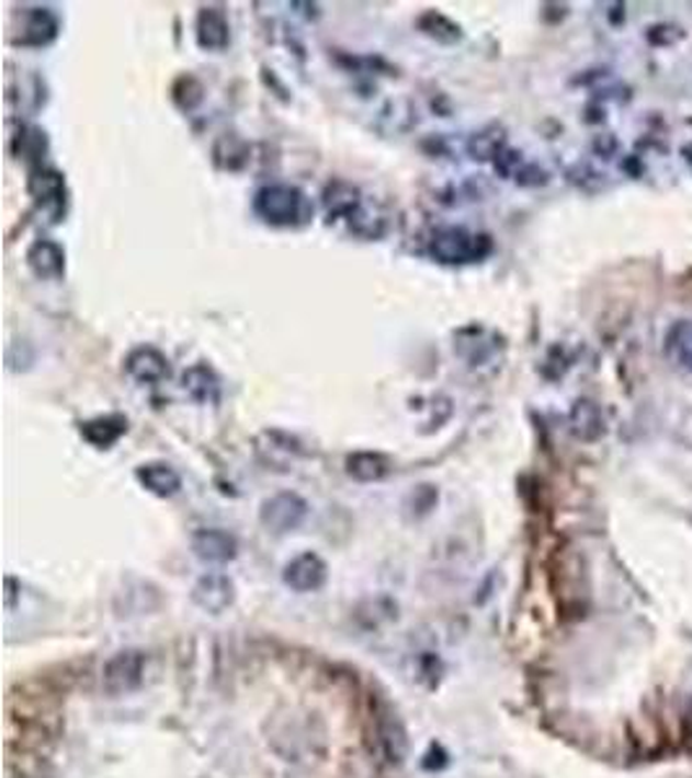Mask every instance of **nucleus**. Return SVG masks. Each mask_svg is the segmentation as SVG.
<instances>
[{
	"mask_svg": "<svg viewBox=\"0 0 692 778\" xmlns=\"http://www.w3.org/2000/svg\"><path fill=\"white\" fill-rule=\"evenodd\" d=\"M254 213L273 226H296L311 216V205L298 188L268 184L254 195Z\"/></svg>",
	"mask_w": 692,
	"mask_h": 778,
	"instance_id": "f257e3e1",
	"label": "nucleus"
},
{
	"mask_svg": "<svg viewBox=\"0 0 692 778\" xmlns=\"http://www.w3.org/2000/svg\"><path fill=\"white\" fill-rule=\"evenodd\" d=\"M428 252L444 266H462V262L483 260L490 252V239L483 234H473L462 226H446L433 234Z\"/></svg>",
	"mask_w": 692,
	"mask_h": 778,
	"instance_id": "f03ea898",
	"label": "nucleus"
},
{
	"mask_svg": "<svg viewBox=\"0 0 692 778\" xmlns=\"http://www.w3.org/2000/svg\"><path fill=\"white\" fill-rule=\"evenodd\" d=\"M146 675V654L140 649H125L117 652L112 659H106L102 685L110 696H125L138 688Z\"/></svg>",
	"mask_w": 692,
	"mask_h": 778,
	"instance_id": "7ed1b4c3",
	"label": "nucleus"
},
{
	"mask_svg": "<svg viewBox=\"0 0 692 778\" xmlns=\"http://www.w3.org/2000/svg\"><path fill=\"white\" fill-rule=\"evenodd\" d=\"M306 514H309V504H306L298 494H288V491H285V494H275L273 498H268V501L262 504L260 519L268 530L281 534L302 527Z\"/></svg>",
	"mask_w": 692,
	"mask_h": 778,
	"instance_id": "20e7f679",
	"label": "nucleus"
},
{
	"mask_svg": "<svg viewBox=\"0 0 692 778\" xmlns=\"http://www.w3.org/2000/svg\"><path fill=\"white\" fill-rule=\"evenodd\" d=\"M192 602L200 610L218 616L234 602V582L226 574H205L200 576L195 587H192Z\"/></svg>",
	"mask_w": 692,
	"mask_h": 778,
	"instance_id": "39448f33",
	"label": "nucleus"
},
{
	"mask_svg": "<svg viewBox=\"0 0 692 778\" xmlns=\"http://www.w3.org/2000/svg\"><path fill=\"white\" fill-rule=\"evenodd\" d=\"M283 582L294 591H317L327 582V563L317 553H302L285 566Z\"/></svg>",
	"mask_w": 692,
	"mask_h": 778,
	"instance_id": "423d86ee",
	"label": "nucleus"
},
{
	"mask_svg": "<svg viewBox=\"0 0 692 778\" xmlns=\"http://www.w3.org/2000/svg\"><path fill=\"white\" fill-rule=\"evenodd\" d=\"M127 374L133 376L135 382L140 384H159L163 380H169V361L159 348L151 346H140L131 351V356L125 359Z\"/></svg>",
	"mask_w": 692,
	"mask_h": 778,
	"instance_id": "0eeeda50",
	"label": "nucleus"
},
{
	"mask_svg": "<svg viewBox=\"0 0 692 778\" xmlns=\"http://www.w3.org/2000/svg\"><path fill=\"white\" fill-rule=\"evenodd\" d=\"M26 266L42 281H55L66 273V252L53 239H39L29 247Z\"/></svg>",
	"mask_w": 692,
	"mask_h": 778,
	"instance_id": "6e6552de",
	"label": "nucleus"
},
{
	"mask_svg": "<svg viewBox=\"0 0 692 778\" xmlns=\"http://www.w3.org/2000/svg\"><path fill=\"white\" fill-rule=\"evenodd\" d=\"M29 192L42 208L53 211V216H57L63 211V203H66V180L57 171L39 167L29 177Z\"/></svg>",
	"mask_w": 692,
	"mask_h": 778,
	"instance_id": "1a4fd4ad",
	"label": "nucleus"
},
{
	"mask_svg": "<svg viewBox=\"0 0 692 778\" xmlns=\"http://www.w3.org/2000/svg\"><path fill=\"white\" fill-rule=\"evenodd\" d=\"M192 551L205 563H226L237 555V538L226 530H197L192 534Z\"/></svg>",
	"mask_w": 692,
	"mask_h": 778,
	"instance_id": "9d476101",
	"label": "nucleus"
},
{
	"mask_svg": "<svg viewBox=\"0 0 692 778\" xmlns=\"http://www.w3.org/2000/svg\"><path fill=\"white\" fill-rule=\"evenodd\" d=\"M195 37H197V45L203 49H226L228 42H231V29H228L224 11L218 9L200 11L195 24Z\"/></svg>",
	"mask_w": 692,
	"mask_h": 778,
	"instance_id": "9b49d317",
	"label": "nucleus"
},
{
	"mask_svg": "<svg viewBox=\"0 0 692 778\" xmlns=\"http://www.w3.org/2000/svg\"><path fill=\"white\" fill-rule=\"evenodd\" d=\"M135 477H138V483L148 491V494L161 496V498L174 496L177 491L182 488L180 473H177V470L171 465H167V462H148V465L138 467Z\"/></svg>",
	"mask_w": 692,
	"mask_h": 778,
	"instance_id": "f8f14e48",
	"label": "nucleus"
},
{
	"mask_svg": "<svg viewBox=\"0 0 692 778\" xmlns=\"http://www.w3.org/2000/svg\"><path fill=\"white\" fill-rule=\"evenodd\" d=\"M125 431H127V418L117 416V413H112V416L91 418L86 420V424H81V437L97 449H110L112 444H117V441L125 437Z\"/></svg>",
	"mask_w": 692,
	"mask_h": 778,
	"instance_id": "ddd939ff",
	"label": "nucleus"
},
{
	"mask_svg": "<svg viewBox=\"0 0 692 778\" xmlns=\"http://www.w3.org/2000/svg\"><path fill=\"white\" fill-rule=\"evenodd\" d=\"M184 392L197 403H218L220 384L216 371L208 363H195V367L184 371Z\"/></svg>",
	"mask_w": 692,
	"mask_h": 778,
	"instance_id": "4468645a",
	"label": "nucleus"
},
{
	"mask_svg": "<svg viewBox=\"0 0 692 778\" xmlns=\"http://www.w3.org/2000/svg\"><path fill=\"white\" fill-rule=\"evenodd\" d=\"M379 742L389 763H402L408 755V732L389 713L379 722Z\"/></svg>",
	"mask_w": 692,
	"mask_h": 778,
	"instance_id": "2eb2a0df",
	"label": "nucleus"
},
{
	"mask_svg": "<svg viewBox=\"0 0 692 778\" xmlns=\"http://www.w3.org/2000/svg\"><path fill=\"white\" fill-rule=\"evenodd\" d=\"M387 470V460L376 452H355L353 456H348V473L361 483L382 481Z\"/></svg>",
	"mask_w": 692,
	"mask_h": 778,
	"instance_id": "dca6fc26",
	"label": "nucleus"
},
{
	"mask_svg": "<svg viewBox=\"0 0 692 778\" xmlns=\"http://www.w3.org/2000/svg\"><path fill=\"white\" fill-rule=\"evenodd\" d=\"M57 37V16L49 9H37L29 16L26 32L21 42L24 45H47Z\"/></svg>",
	"mask_w": 692,
	"mask_h": 778,
	"instance_id": "f3484780",
	"label": "nucleus"
},
{
	"mask_svg": "<svg viewBox=\"0 0 692 778\" xmlns=\"http://www.w3.org/2000/svg\"><path fill=\"white\" fill-rule=\"evenodd\" d=\"M667 353L684 369H692V319L677 323L667 335Z\"/></svg>",
	"mask_w": 692,
	"mask_h": 778,
	"instance_id": "a211bd4d",
	"label": "nucleus"
},
{
	"mask_svg": "<svg viewBox=\"0 0 692 778\" xmlns=\"http://www.w3.org/2000/svg\"><path fill=\"white\" fill-rule=\"evenodd\" d=\"M420 29L428 34V37L439 40V42H456L462 37V29L452 24L446 16H441L436 11H428L426 16H420Z\"/></svg>",
	"mask_w": 692,
	"mask_h": 778,
	"instance_id": "6ab92c4d",
	"label": "nucleus"
},
{
	"mask_svg": "<svg viewBox=\"0 0 692 778\" xmlns=\"http://www.w3.org/2000/svg\"><path fill=\"white\" fill-rule=\"evenodd\" d=\"M684 730H688V734H692V701L688 706V713H684Z\"/></svg>",
	"mask_w": 692,
	"mask_h": 778,
	"instance_id": "aec40b11",
	"label": "nucleus"
}]
</instances>
